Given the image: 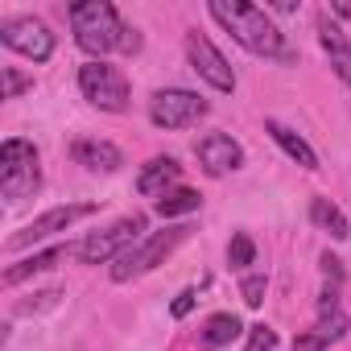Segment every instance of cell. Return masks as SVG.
Segmentation results:
<instances>
[{
  "label": "cell",
  "mask_w": 351,
  "mask_h": 351,
  "mask_svg": "<svg viewBox=\"0 0 351 351\" xmlns=\"http://www.w3.org/2000/svg\"><path fill=\"white\" fill-rule=\"evenodd\" d=\"M42 186V169H38V149L21 136H9L0 145V191L5 199H34Z\"/></svg>",
  "instance_id": "cell-3"
},
{
  "label": "cell",
  "mask_w": 351,
  "mask_h": 351,
  "mask_svg": "<svg viewBox=\"0 0 351 351\" xmlns=\"http://www.w3.org/2000/svg\"><path fill=\"white\" fill-rule=\"evenodd\" d=\"M252 261H256L252 236H248V232H236L232 244H228V265H232V269H244V265H252Z\"/></svg>",
  "instance_id": "cell-21"
},
{
  "label": "cell",
  "mask_w": 351,
  "mask_h": 351,
  "mask_svg": "<svg viewBox=\"0 0 351 351\" xmlns=\"http://www.w3.org/2000/svg\"><path fill=\"white\" fill-rule=\"evenodd\" d=\"M186 54H191V66L199 71V79L203 83H211L215 91H236V75H232V66H228V58L203 38V34H191L186 38Z\"/></svg>",
  "instance_id": "cell-10"
},
{
  "label": "cell",
  "mask_w": 351,
  "mask_h": 351,
  "mask_svg": "<svg viewBox=\"0 0 351 351\" xmlns=\"http://www.w3.org/2000/svg\"><path fill=\"white\" fill-rule=\"evenodd\" d=\"M87 215H95V203H66V207H50V211H42L34 223H25L21 232H13V236H9V248H29V244L46 240V236H54V232L75 228V223H79V219H87Z\"/></svg>",
  "instance_id": "cell-9"
},
{
  "label": "cell",
  "mask_w": 351,
  "mask_h": 351,
  "mask_svg": "<svg viewBox=\"0 0 351 351\" xmlns=\"http://www.w3.org/2000/svg\"><path fill=\"white\" fill-rule=\"evenodd\" d=\"M265 289H269L265 273H248V277L240 281V298H244V306H248V310H256V306L265 302Z\"/></svg>",
  "instance_id": "cell-23"
},
{
  "label": "cell",
  "mask_w": 351,
  "mask_h": 351,
  "mask_svg": "<svg viewBox=\"0 0 351 351\" xmlns=\"http://www.w3.org/2000/svg\"><path fill=\"white\" fill-rule=\"evenodd\" d=\"M240 330H244V326H240L236 314H215V318H207V326H203V347H207V351H219V347H228Z\"/></svg>",
  "instance_id": "cell-20"
},
{
  "label": "cell",
  "mask_w": 351,
  "mask_h": 351,
  "mask_svg": "<svg viewBox=\"0 0 351 351\" xmlns=\"http://www.w3.org/2000/svg\"><path fill=\"white\" fill-rule=\"evenodd\" d=\"M318 42H322V50H326V58H330L335 75L351 87V42H347V34H343L326 13L318 17Z\"/></svg>",
  "instance_id": "cell-13"
},
{
  "label": "cell",
  "mask_w": 351,
  "mask_h": 351,
  "mask_svg": "<svg viewBox=\"0 0 351 351\" xmlns=\"http://www.w3.org/2000/svg\"><path fill=\"white\" fill-rule=\"evenodd\" d=\"M191 310H195V289H182L178 298H173V306H169V314H173V318H186Z\"/></svg>",
  "instance_id": "cell-26"
},
{
  "label": "cell",
  "mask_w": 351,
  "mask_h": 351,
  "mask_svg": "<svg viewBox=\"0 0 351 351\" xmlns=\"http://www.w3.org/2000/svg\"><path fill=\"white\" fill-rule=\"evenodd\" d=\"M273 347H277V330L265 326V322H256V326L248 330V347H244V351H273Z\"/></svg>",
  "instance_id": "cell-24"
},
{
  "label": "cell",
  "mask_w": 351,
  "mask_h": 351,
  "mask_svg": "<svg viewBox=\"0 0 351 351\" xmlns=\"http://www.w3.org/2000/svg\"><path fill=\"white\" fill-rule=\"evenodd\" d=\"M66 17H71V34H75L79 50H87L91 62H104L108 50H120L124 21L108 0H79V5L66 9Z\"/></svg>",
  "instance_id": "cell-2"
},
{
  "label": "cell",
  "mask_w": 351,
  "mask_h": 351,
  "mask_svg": "<svg viewBox=\"0 0 351 351\" xmlns=\"http://www.w3.org/2000/svg\"><path fill=\"white\" fill-rule=\"evenodd\" d=\"M211 17L252 54L261 58H277V62H293V50L285 46V34L273 25V17L256 5L244 0H211Z\"/></svg>",
  "instance_id": "cell-1"
},
{
  "label": "cell",
  "mask_w": 351,
  "mask_h": 351,
  "mask_svg": "<svg viewBox=\"0 0 351 351\" xmlns=\"http://www.w3.org/2000/svg\"><path fill=\"white\" fill-rule=\"evenodd\" d=\"M145 223H149L145 215H128V219H120V223H112V228H104V232L87 236V240L75 248V256H79L83 265H108V261L124 256V252L141 240Z\"/></svg>",
  "instance_id": "cell-5"
},
{
  "label": "cell",
  "mask_w": 351,
  "mask_h": 351,
  "mask_svg": "<svg viewBox=\"0 0 351 351\" xmlns=\"http://www.w3.org/2000/svg\"><path fill=\"white\" fill-rule=\"evenodd\" d=\"M79 91L87 104H95L99 112H124L128 108V79L108 66V62H87L79 66Z\"/></svg>",
  "instance_id": "cell-7"
},
{
  "label": "cell",
  "mask_w": 351,
  "mask_h": 351,
  "mask_svg": "<svg viewBox=\"0 0 351 351\" xmlns=\"http://www.w3.org/2000/svg\"><path fill=\"white\" fill-rule=\"evenodd\" d=\"M58 298H62V289H42V293H34V302H21V306H17V314L50 310V306H58Z\"/></svg>",
  "instance_id": "cell-25"
},
{
  "label": "cell",
  "mask_w": 351,
  "mask_h": 351,
  "mask_svg": "<svg viewBox=\"0 0 351 351\" xmlns=\"http://www.w3.org/2000/svg\"><path fill=\"white\" fill-rule=\"evenodd\" d=\"M71 157H75V165H83V169H91V173H116V169L124 165V153H120L112 141H99V136L75 141V145H71Z\"/></svg>",
  "instance_id": "cell-12"
},
{
  "label": "cell",
  "mask_w": 351,
  "mask_h": 351,
  "mask_svg": "<svg viewBox=\"0 0 351 351\" xmlns=\"http://www.w3.org/2000/svg\"><path fill=\"white\" fill-rule=\"evenodd\" d=\"M120 50H124V54H136V50H141V34H136L132 25H124V38H120Z\"/></svg>",
  "instance_id": "cell-27"
},
{
  "label": "cell",
  "mask_w": 351,
  "mask_h": 351,
  "mask_svg": "<svg viewBox=\"0 0 351 351\" xmlns=\"http://www.w3.org/2000/svg\"><path fill=\"white\" fill-rule=\"evenodd\" d=\"M178 173H182V165L173 161V157H153V161L136 173V191H141V195H169V186L178 182Z\"/></svg>",
  "instance_id": "cell-15"
},
{
  "label": "cell",
  "mask_w": 351,
  "mask_h": 351,
  "mask_svg": "<svg viewBox=\"0 0 351 351\" xmlns=\"http://www.w3.org/2000/svg\"><path fill=\"white\" fill-rule=\"evenodd\" d=\"M207 116V99L186 87H161L149 99V120L157 128H191Z\"/></svg>",
  "instance_id": "cell-6"
},
{
  "label": "cell",
  "mask_w": 351,
  "mask_h": 351,
  "mask_svg": "<svg viewBox=\"0 0 351 351\" xmlns=\"http://www.w3.org/2000/svg\"><path fill=\"white\" fill-rule=\"evenodd\" d=\"M34 87V79L29 75H21V71H13V66H5V75H0V99H17L21 91H29Z\"/></svg>",
  "instance_id": "cell-22"
},
{
  "label": "cell",
  "mask_w": 351,
  "mask_h": 351,
  "mask_svg": "<svg viewBox=\"0 0 351 351\" xmlns=\"http://www.w3.org/2000/svg\"><path fill=\"white\" fill-rule=\"evenodd\" d=\"M322 269H326V273H330V277H343V269H339V261H335V256H330V252H326V256H322Z\"/></svg>",
  "instance_id": "cell-28"
},
{
  "label": "cell",
  "mask_w": 351,
  "mask_h": 351,
  "mask_svg": "<svg viewBox=\"0 0 351 351\" xmlns=\"http://www.w3.org/2000/svg\"><path fill=\"white\" fill-rule=\"evenodd\" d=\"M199 207H203V195H199V191H191V186H178V191H169V195H161V199H157V215H161V219L195 215Z\"/></svg>",
  "instance_id": "cell-19"
},
{
  "label": "cell",
  "mask_w": 351,
  "mask_h": 351,
  "mask_svg": "<svg viewBox=\"0 0 351 351\" xmlns=\"http://www.w3.org/2000/svg\"><path fill=\"white\" fill-rule=\"evenodd\" d=\"M0 42H5L13 54L34 58V62H46L54 54V34L38 17H13V21H5V25H0Z\"/></svg>",
  "instance_id": "cell-8"
},
{
  "label": "cell",
  "mask_w": 351,
  "mask_h": 351,
  "mask_svg": "<svg viewBox=\"0 0 351 351\" xmlns=\"http://www.w3.org/2000/svg\"><path fill=\"white\" fill-rule=\"evenodd\" d=\"M343 335H347V314L335 310V314H322L310 335H298V339H293V351H322V347L339 343Z\"/></svg>",
  "instance_id": "cell-16"
},
{
  "label": "cell",
  "mask_w": 351,
  "mask_h": 351,
  "mask_svg": "<svg viewBox=\"0 0 351 351\" xmlns=\"http://www.w3.org/2000/svg\"><path fill=\"white\" fill-rule=\"evenodd\" d=\"M186 236H191V228H186V223L145 236L141 244H132L124 256H116V261H112V281H132V277H141V273L157 269V265H161V261H165L173 248H178V244L186 240Z\"/></svg>",
  "instance_id": "cell-4"
},
{
  "label": "cell",
  "mask_w": 351,
  "mask_h": 351,
  "mask_svg": "<svg viewBox=\"0 0 351 351\" xmlns=\"http://www.w3.org/2000/svg\"><path fill=\"white\" fill-rule=\"evenodd\" d=\"M310 219H314V228L330 232V240H347V236H351L347 215H343L330 199H310Z\"/></svg>",
  "instance_id": "cell-18"
},
{
  "label": "cell",
  "mask_w": 351,
  "mask_h": 351,
  "mask_svg": "<svg viewBox=\"0 0 351 351\" xmlns=\"http://www.w3.org/2000/svg\"><path fill=\"white\" fill-rule=\"evenodd\" d=\"M195 157H199V165L211 173V178H223V173L244 165V149L228 132H207L203 141H195Z\"/></svg>",
  "instance_id": "cell-11"
},
{
  "label": "cell",
  "mask_w": 351,
  "mask_h": 351,
  "mask_svg": "<svg viewBox=\"0 0 351 351\" xmlns=\"http://www.w3.org/2000/svg\"><path fill=\"white\" fill-rule=\"evenodd\" d=\"M75 248L71 244H58V248H46V252H34V256H25V261H17V265H9L5 269V289H13V285H21V281H29L34 273H46V269H54L58 261H66Z\"/></svg>",
  "instance_id": "cell-14"
},
{
  "label": "cell",
  "mask_w": 351,
  "mask_h": 351,
  "mask_svg": "<svg viewBox=\"0 0 351 351\" xmlns=\"http://www.w3.org/2000/svg\"><path fill=\"white\" fill-rule=\"evenodd\" d=\"M265 132H269V136H273V141H277V145H281L298 165H302V169H318V153H314V149H310L293 128H285L281 120H265Z\"/></svg>",
  "instance_id": "cell-17"
}]
</instances>
